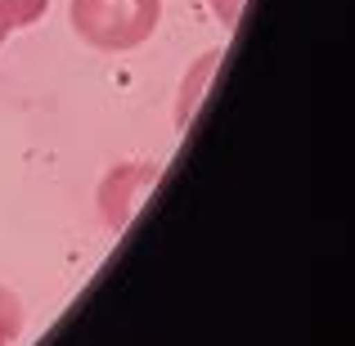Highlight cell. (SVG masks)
<instances>
[{
  "instance_id": "obj_3",
  "label": "cell",
  "mask_w": 355,
  "mask_h": 346,
  "mask_svg": "<svg viewBox=\"0 0 355 346\" xmlns=\"http://www.w3.org/2000/svg\"><path fill=\"white\" fill-rule=\"evenodd\" d=\"M216 63H220V50H211L184 72V90H180V104H175V121H180V126L193 121V108H198V99H202V90H207V77L216 72Z\"/></svg>"
},
{
  "instance_id": "obj_4",
  "label": "cell",
  "mask_w": 355,
  "mask_h": 346,
  "mask_svg": "<svg viewBox=\"0 0 355 346\" xmlns=\"http://www.w3.org/2000/svg\"><path fill=\"white\" fill-rule=\"evenodd\" d=\"M45 5H50V0H0V23H5L9 32L32 27L36 18H45Z\"/></svg>"
},
{
  "instance_id": "obj_1",
  "label": "cell",
  "mask_w": 355,
  "mask_h": 346,
  "mask_svg": "<svg viewBox=\"0 0 355 346\" xmlns=\"http://www.w3.org/2000/svg\"><path fill=\"white\" fill-rule=\"evenodd\" d=\"M72 32L99 54L139 50L162 23V0H72Z\"/></svg>"
},
{
  "instance_id": "obj_6",
  "label": "cell",
  "mask_w": 355,
  "mask_h": 346,
  "mask_svg": "<svg viewBox=\"0 0 355 346\" xmlns=\"http://www.w3.org/2000/svg\"><path fill=\"white\" fill-rule=\"evenodd\" d=\"M5 36H9V27H5V23H0V45H5Z\"/></svg>"
},
{
  "instance_id": "obj_2",
  "label": "cell",
  "mask_w": 355,
  "mask_h": 346,
  "mask_svg": "<svg viewBox=\"0 0 355 346\" xmlns=\"http://www.w3.org/2000/svg\"><path fill=\"white\" fill-rule=\"evenodd\" d=\"M153 180H157V166H148V162H126V166H117V171H108L104 189H99V211H104L108 230L126 225L135 202L153 189Z\"/></svg>"
},
{
  "instance_id": "obj_5",
  "label": "cell",
  "mask_w": 355,
  "mask_h": 346,
  "mask_svg": "<svg viewBox=\"0 0 355 346\" xmlns=\"http://www.w3.org/2000/svg\"><path fill=\"white\" fill-rule=\"evenodd\" d=\"M211 9H216V18H220L225 27H234L239 14H243V0H211Z\"/></svg>"
}]
</instances>
